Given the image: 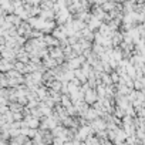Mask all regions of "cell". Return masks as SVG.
<instances>
[{"mask_svg": "<svg viewBox=\"0 0 145 145\" xmlns=\"http://www.w3.org/2000/svg\"><path fill=\"white\" fill-rule=\"evenodd\" d=\"M95 98H97V93H95V91H93V90L87 91V94H86V100H87L88 103L95 101Z\"/></svg>", "mask_w": 145, "mask_h": 145, "instance_id": "6da1fadb", "label": "cell"}]
</instances>
